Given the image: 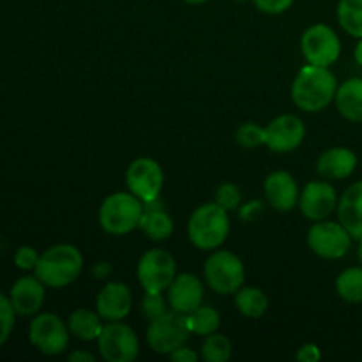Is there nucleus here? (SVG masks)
Instances as JSON below:
<instances>
[{"label":"nucleus","instance_id":"nucleus-1","mask_svg":"<svg viewBox=\"0 0 362 362\" xmlns=\"http://www.w3.org/2000/svg\"><path fill=\"white\" fill-rule=\"evenodd\" d=\"M338 80L329 67L308 64L292 83V101L299 110L317 113L327 108L336 98Z\"/></svg>","mask_w":362,"mask_h":362},{"label":"nucleus","instance_id":"nucleus-2","mask_svg":"<svg viewBox=\"0 0 362 362\" xmlns=\"http://www.w3.org/2000/svg\"><path fill=\"white\" fill-rule=\"evenodd\" d=\"M83 271V255L73 244H55L39 257L34 274L48 288H66Z\"/></svg>","mask_w":362,"mask_h":362},{"label":"nucleus","instance_id":"nucleus-3","mask_svg":"<svg viewBox=\"0 0 362 362\" xmlns=\"http://www.w3.org/2000/svg\"><path fill=\"white\" fill-rule=\"evenodd\" d=\"M228 211L216 202L200 205L187 221V237L191 244L202 251L219 250L228 239Z\"/></svg>","mask_w":362,"mask_h":362},{"label":"nucleus","instance_id":"nucleus-4","mask_svg":"<svg viewBox=\"0 0 362 362\" xmlns=\"http://www.w3.org/2000/svg\"><path fill=\"white\" fill-rule=\"evenodd\" d=\"M145 204L131 191H119L103 200L99 207V225L110 235H127L140 228Z\"/></svg>","mask_w":362,"mask_h":362},{"label":"nucleus","instance_id":"nucleus-5","mask_svg":"<svg viewBox=\"0 0 362 362\" xmlns=\"http://www.w3.org/2000/svg\"><path fill=\"white\" fill-rule=\"evenodd\" d=\"M207 285L219 296H235L243 288L246 269L235 253L226 250H214L204 267Z\"/></svg>","mask_w":362,"mask_h":362},{"label":"nucleus","instance_id":"nucleus-6","mask_svg":"<svg viewBox=\"0 0 362 362\" xmlns=\"http://www.w3.org/2000/svg\"><path fill=\"white\" fill-rule=\"evenodd\" d=\"M189 334L186 315L172 310L151 320L147 329V343L156 354L170 356L177 349L186 345Z\"/></svg>","mask_w":362,"mask_h":362},{"label":"nucleus","instance_id":"nucleus-7","mask_svg":"<svg viewBox=\"0 0 362 362\" xmlns=\"http://www.w3.org/2000/svg\"><path fill=\"white\" fill-rule=\"evenodd\" d=\"M177 276L175 258L170 251L156 247L141 255L138 260L136 278L145 292H165Z\"/></svg>","mask_w":362,"mask_h":362},{"label":"nucleus","instance_id":"nucleus-8","mask_svg":"<svg viewBox=\"0 0 362 362\" xmlns=\"http://www.w3.org/2000/svg\"><path fill=\"white\" fill-rule=\"evenodd\" d=\"M71 332L67 322L53 313H37L28 325L32 346L45 356H60L69 346Z\"/></svg>","mask_w":362,"mask_h":362},{"label":"nucleus","instance_id":"nucleus-9","mask_svg":"<svg viewBox=\"0 0 362 362\" xmlns=\"http://www.w3.org/2000/svg\"><path fill=\"white\" fill-rule=\"evenodd\" d=\"M354 237L339 221H315L308 230V246L325 260H339L352 246Z\"/></svg>","mask_w":362,"mask_h":362},{"label":"nucleus","instance_id":"nucleus-10","mask_svg":"<svg viewBox=\"0 0 362 362\" xmlns=\"http://www.w3.org/2000/svg\"><path fill=\"white\" fill-rule=\"evenodd\" d=\"M98 349L106 362H133L140 354V341L136 332L122 320L106 322L98 338Z\"/></svg>","mask_w":362,"mask_h":362},{"label":"nucleus","instance_id":"nucleus-11","mask_svg":"<svg viewBox=\"0 0 362 362\" xmlns=\"http://www.w3.org/2000/svg\"><path fill=\"white\" fill-rule=\"evenodd\" d=\"M300 49L308 64L329 67L341 55V41L329 25L315 23L304 30Z\"/></svg>","mask_w":362,"mask_h":362},{"label":"nucleus","instance_id":"nucleus-12","mask_svg":"<svg viewBox=\"0 0 362 362\" xmlns=\"http://www.w3.org/2000/svg\"><path fill=\"white\" fill-rule=\"evenodd\" d=\"M127 189L140 198L145 205L159 198L165 184V173L159 163L151 158H138L126 170Z\"/></svg>","mask_w":362,"mask_h":362},{"label":"nucleus","instance_id":"nucleus-13","mask_svg":"<svg viewBox=\"0 0 362 362\" xmlns=\"http://www.w3.org/2000/svg\"><path fill=\"white\" fill-rule=\"evenodd\" d=\"M306 136V126L292 113H285L265 126V145L276 154H288L300 147Z\"/></svg>","mask_w":362,"mask_h":362},{"label":"nucleus","instance_id":"nucleus-14","mask_svg":"<svg viewBox=\"0 0 362 362\" xmlns=\"http://www.w3.org/2000/svg\"><path fill=\"white\" fill-rule=\"evenodd\" d=\"M336 189L325 180H315L304 186L299 197V209L310 221H324L338 209Z\"/></svg>","mask_w":362,"mask_h":362},{"label":"nucleus","instance_id":"nucleus-15","mask_svg":"<svg viewBox=\"0 0 362 362\" xmlns=\"http://www.w3.org/2000/svg\"><path fill=\"white\" fill-rule=\"evenodd\" d=\"M46 299V285L37 276H21L9 290V300L20 317H34Z\"/></svg>","mask_w":362,"mask_h":362},{"label":"nucleus","instance_id":"nucleus-16","mask_svg":"<svg viewBox=\"0 0 362 362\" xmlns=\"http://www.w3.org/2000/svg\"><path fill=\"white\" fill-rule=\"evenodd\" d=\"M168 304L177 313H193L204 304V283L191 272L177 274L168 286Z\"/></svg>","mask_w":362,"mask_h":362},{"label":"nucleus","instance_id":"nucleus-17","mask_svg":"<svg viewBox=\"0 0 362 362\" xmlns=\"http://www.w3.org/2000/svg\"><path fill=\"white\" fill-rule=\"evenodd\" d=\"M133 308V296L124 283L112 281L99 290L95 297V311L105 322L124 320Z\"/></svg>","mask_w":362,"mask_h":362},{"label":"nucleus","instance_id":"nucleus-18","mask_svg":"<svg viewBox=\"0 0 362 362\" xmlns=\"http://www.w3.org/2000/svg\"><path fill=\"white\" fill-rule=\"evenodd\" d=\"M264 193L269 205L279 212H290L299 205V186L292 173L278 170L267 175L264 182Z\"/></svg>","mask_w":362,"mask_h":362},{"label":"nucleus","instance_id":"nucleus-19","mask_svg":"<svg viewBox=\"0 0 362 362\" xmlns=\"http://www.w3.org/2000/svg\"><path fill=\"white\" fill-rule=\"evenodd\" d=\"M357 168L356 152L346 147H332L322 152L317 161V172L322 179L341 180L352 175Z\"/></svg>","mask_w":362,"mask_h":362},{"label":"nucleus","instance_id":"nucleus-20","mask_svg":"<svg viewBox=\"0 0 362 362\" xmlns=\"http://www.w3.org/2000/svg\"><path fill=\"white\" fill-rule=\"evenodd\" d=\"M338 221L356 240L362 239V180L346 187L338 202Z\"/></svg>","mask_w":362,"mask_h":362},{"label":"nucleus","instance_id":"nucleus-21","mask_svg":"<svg viewBox=\"0 0 362 362\" xmlns=\"http://www.w3.org/2000/svg\"><path fill=\"white\" fill-rule=\"evenodd\" d=\"M336 108L350 122H362V78H350L336 90Z\"/></svg>","mask_w":362,"mask_h":362},{"label":"nucleus","instance_id":"nucleus-22","mask_svg":"<svg viewBox=\"0 0 362 362\" xmlns=\"http://www.w3.org/2000/svg\"><path fill=\"white\" fill-rule=\"evenodd\" d=\"M67 327H69L71 336H74L80 341H98L105 324H103V318L98 311L80 308L69 315Z\"/></svg>","mask_w":362,"mask_h":362},{"label":"nucleus","instance_id":"nucleus-23","mask_svg":"<svg viewBox=\"0 0 362 362\" xmlns=\"http://www.w3.org/2000/svg\"><path fill=\"white\" fill-rule=\"evenodd\" d=\"M235 308L246 318H262L269 310V299L265 292L257 286H243L235 292Z\"/></svg>","mask_w":362,"mask_h":362},{"label":"nucleus","instance_id":"nucleus-24","mask_svg":"<svg viewBox=\"0 0 362 362\" xmlns=\"http://www.w3.org/2000/svg\"><path fill=\"white\" fill-rule=\"evenodd\" d=\"M140 230L151 240H166L172 237L175 225H173L172 218L163 209L145 207L144 218L140 221Z\"/></svg>","mask_w":362,"mask_h":362},{"label":"nucleus","instance_id":"nucleus-25","mask_svg":"<svg viewBox=\"0 0 362 362\" xmlns=\"http://www.w3.org/2000/svg\"><path fill=\"white\" fill-rule=\"evenodd\" d=\"M187 327H189L191 334L198 336H209L212 332H218L219 325H221V317H219L218 310L212 306H204L193 311V313L186 315Z\"/></svg>","mask_w":362,"mask_h":362},{"label":"nucleus","instance_id":"nucleus-26","mask_svg":"<svg viewBox=\"0 0 362 362\" xmlns=\"http://www.w3.org/2000/svg\"><path fill=\"white\" fill-rule=\"evenodd\" d=\"M336 292L345 303H362V267H349L336 279Z\"/></svg>","mask_w":362,"mask_h":362},{"label":"nucleus","instance_id":"nucleus-27","mask_svg":"<svg viewBox=\"0 0 362 362\" xmlns=\"http://www.w3.org/2000/svg\"><path fill=\"white\" fill-rule=\"evenodd\" d=\"M338 21L343 30L352 37H362V0H339Z\"/></svg>","mask_w":362,"mask_h":362},{"label":"nucleus","instance_id":"nucleus-28","mask_svg":"<svg viewBox=\"0 0 362 362\" xmlns=\"http://www.w3.org/2000/svg\"><path fill=\"white\" fill-rule=\"evenodd\" d=\"M232 357V341L225 334L205 336V341L202 345V359L205 362H228Z\"/></svg>","mask_w":362,"mask_h":362},{"label":"nucleus","instance_id":"nucleus-29","mask_svg":"<svg viewBox=\"0 0 362 362\" xmlns=\"http://www.w3.org/2000/svg\"><path fill=\"white\" fill-rule=\"evenodd\" d=\"M235 140L244 148H257L265 145V127L255 122H244L235 133Z\"/></svg>","mask_w":362,"mask_h":362},{"label":"nucleus","instance_id":"nucleus-30","mask_svg":"<svg viewBox=\"0 0 362 362\" xmlns=\"http://www.w3.org/2000/svg\"><path fill=\"white\" fill-rule=\"evenodd\" d=\"M14 322H16V311L11 304L9 296H4L0 292V349L9 339L11 332L14 329Z\"/></svg>","mask_w":362,"mask_h":362},{"label":"nucleus","instance_id":"nucleus-31","mask_svg":"<svg viewBox=\"0 0 362 362\" xmlns=\"http://www.w3.org/2000/svg\"><path fill=\"white\" fill-rule=\"evenodd\" d=\"M141 311L148 320L165 315L168 310H166V299L163 297V292H145L141 299Z\"/></svg>","mask_w":362,"mask_h":362},{"label":"nucleus","instance_id":"nucleus-32","mask_svg":"<svg viewBox=\"0 0 362 362\" xmlns=\"http://www.w3.org/2000/svg\"><path fill=\"white\" fill-rule=\"evenodd\" d=\"M240 200H243V197H240V189L232 182L221 184V186L218 187V191H216V204H219L228 212L235 211V209L240 205Z\"/></svg>","mask_w":362,"mask_h":362},{"label":"nucleus","instance_id":"nucleus-33","mask_svg":"<svg viewBox=\"0 0 362 362\" xmlns=\"http://www.w3.org/2000/svg\"><path fill=\"white\" fill-rule=\"evenodd\" d=\"M41 255L32 246H20L14 253V265L21 271H34Z\"/></svg>","mask_w":362,"mask_h":362},{"label":"nucleus","instance_id":"nucleus-34","mask_svg":"<svg viewBox=\"0 0 362 362\" xmlns=\"http://www.w3.org/2000/svg\"><path fill=\"white\" fill-rule=\"evenodd\" d=\"M255 6L265 14H281L292 7L296 0H253Z\"/></svg>","mask_w":362,"mask_h":362},{"label":"nucleus","instance_id":"nucleus-35","mask_svg":"<svg viewBox=\"0 0 362 362\" xmlns=\"http://www.w3.org/2000/svg\"><path fill=\"white\" fill-rule=\"evenodd\" d=\"M296 357L299 362H318L322 359V352L315 343H306L300 346Z\"/></svg>","mask_w":362,"mask_h":362},{"label":"nucleus","instance_id":"nucleus-36","mask_svg":"<svg viewBox=\"0 0 362 362\" xmlns=\"http://www.w3.org/2000/svg\"><path fill=\"white\" fill-rule=\"evenodd\" d=\"M168 357L173 362H197L200 356H198L193 349H187V346L184 345V346H180V349H177L175 352L170 354Z\"/></svg>","mask_w":362,"mask_h":362},{"label":"nucleus","instance_id":"nucleus-37","mask_svg":"<svg viewBox=\"0 0 362 362\" xmlns=\"http://www.w3.org/2000/svg\"><path fill=\"white\" fill-rule=\"evenodd\" d=\"M67 359L71 362H94L95 357L94 354L87 352V350H74V352H71L67 356Z\"/></svg>","mask_w":362,"mask_h":362},{"label":"nucleus","instance_id":"nucleus-38","mask_svg":"<svg viewBox=\"0 0 362 362\" xmlns=\"http://www.w3.org/2000/svg\"><path fill=\"white\" fill-rule=\"evenodd\" d=\"M354 57H356V62L362 66V37L359 39V42H357L356 46V52H354Z\"/></svg>","mask_w":362,"mask_h":362},{"label":"nucleus","instance_id":"nucleus-39","mask_svg":"<svg viewBox=\"0 0 362 362\" xmlns=\"http://www.w3.org/2000/svg\"><path fill=\"white\" fill-rule=\"evenodd\" d=\"M184 2L193 4V6H198V4H205V2H209V0H184Z\"/></svg>","mask_w":362,"mask_h":362},{"label":"nucleus","instance_id":"nucleus-40","mask_svg":"<svg viewBox=\"0 0 362 362\" xmlns=\"http://www.w3.org/2000/svg\"><path fill=\"white\" fill-rule=\"evenodd\" d=\"M357 255H359V262L362 264V239H359V251H357Z\"/></svg>","mask_w":362,"mask_h":362},{"label":"nucleus","instance_id":"nucleus-41","mask_svg":"<svg viewBox=\"0 0 362 362\" xmlns=\"http://www.w3.org/2000/svg\"><path fill=\"white\" fill-rule=\"evenodd\" d=\"M235 2H246V0H235Z\"/></svg>","mask_w":362,"mask_h":362}]
</instances>
